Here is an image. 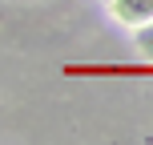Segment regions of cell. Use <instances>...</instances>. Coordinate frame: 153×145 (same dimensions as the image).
I'll list each match as a JSON object with an SVG mask.
<instances>
[{"mask_svg": "<svg viewBox=\"0 0 153 145\" xmlns=\"http://www.w3.org/2000/svg\"><path fill=\"white\" fill-rule=\"evenodd\" d=\"M109 12L129 28H141L153 20V0H109Z\"/></svg>", "mask_w": 153, "mask_h": 145, "instance_id": "1", "label": "cell"}, {"mask_svg": "<svg viewBox=\"0 0 153 145\" xmlns=\"http://www.w3.org/2000/svg\"><path fill=\"white\" fill-rule=\"evenodd\" d=\"M137 45H141V53H149V57H153V20L137 28Z\"/></svg>", "mask_w": 153, "mask_h": 145, "instance_id": "2", "label": "cell"}]
</instances>
